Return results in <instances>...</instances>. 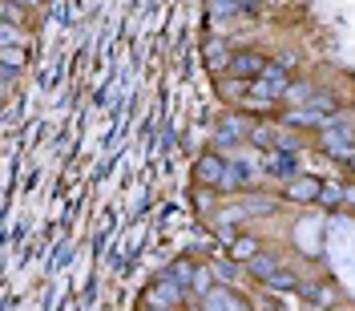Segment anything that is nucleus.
Masks as SVG:
<instances>
[{
  "instance_id": "27",
  "label": "nucleus",
  "mask_w": 355,
  "mask_h": 311,
  "mask_svg": "<svg viewBox=\"0 0 355 311\" xmlns=\"http://www.w3.org/2000/svg\"><path fill=\"white\" fill-rule=\"evenodd\" d=\"M61 311H77V303H73V299H65V308H61Z\"/></svg>"
},
{
  "instance_id": "12",
  "label": "nucleus",
  "mask_w": 355,
  "mask_h": 311,
  "mask_svg": "<svg viewBox=\"0 0 355 311\" xmlns=\"http://www.w3.org/2000/svg\"><path fill=\"white\" fill-rule=\"evenodd\" d=\"M279 255H254V259H250V263H246V271H250V275H254V279H270V275H275V271H279Z\"/></svg>"
},
{
  "instance_id": "3",
  "label": "nucleus",
  "mask_w": 355,
  "mask_h": 311,
  "mask_svg": "<svg viewBox=\"0 0 355 311\" xmlns=\"http://www.w3.org/2000/svg\"><path fill=\"white\" fill-rule=\"evenodd\" d=\"M146 303H154V308H178L182 303V283L162 271L154 283H150V291H146Z\"/></svg>"
},
{
  "instance_id": "2",
  "label": "nucleus",
  "mask_w": 355,
  "mask_h": 311,
  "mask_svg": "<svg viewBox=\"0 0 355 311\" xmlns=\"http://www.w3.org/2000/svg\"><path fill=\"white\" fill-rule=\"evenodd\" d=\"M266 61L263 53H254V49H239L234 57H230V77H239V81H259L266 73Z\"/></svg>"
},
{
  "instance_id": "22",
  "label": "nucleus",
  "mask_w": 355,
  "mask_h": 311,
  "mask_svg": "<svg viewBox=\"0 0 355 311\" xmlns=\"http://www.w3.org/2000/svg\"><path fill=\"white\" fill-rule=\"evenodd\" d=\"M323 206H339V202H347V190L343 186H323Z\"/></svg>"
},
{
  "instance_id": "11",
  "label": "nucleus",
  "mask_w": 355,
  "mask_h": 311,
  "mask_svg": "<svg viewBox=\"0 0 355 311\" xmlns=\"http://www.w3.org/2000/svg\"><path fill=\"white\" fill-rule=\"evenodd\" d=\"M243 210H246V219H270V215L279 210V202L259 199V194H246V199H243Z\"/></svg>"
},
{
  "instance_id": "13",
  "label": "nucleus",
  "mask_w": 355,
  "mask_h": 311,
  "mask_svg": "<svg viewBox=\"0 0 355 311\" xmlns=\"http://www.w3.org/2000/svg\"><path fill=\"white\" fill-rule=\"evenodd\" d=\"M226 251H230V259H239V263H250V259L259 255V243H254L250 235H239V239L226 246Z\"/></svg>"
},
{
  "instance_id": "19",
  "label": "nucleus",
  "mask_w": 355,
  "mask_h": 311,
  "mask_svg": "<svg viewBox=\"0 0 355 311\" xmlns=\"http://www.w3.org/2000/svg\"><path fill=\"white\" fill-rule=\"evenodd\" d=\"M299 295L307 299L311 308H323V303H327V287H319V283H303V287H299Z\"/></svg>"
},
{
  "instance_id": "9",
  "label": "nucleus",
  "mask_w": 355,
  "mask_h": 311,
  "mask_svg": "<svg viewBox=\"0 0 355 311\" xmlns=\"http://www.w3.org/2000/svg\"><path fill=\"white\" fill-rule=\"evenodd\" d=\"M202 311H250V308H246V303H239V299H234L226 287H214L206 299H202Z\"/></svg>"
},
{
  "instance_id": "6",
  "label": "nucleus",
  "mask_w": 355,
  "mask_h": 311,
  "mask_svg": "<svg viewBox=\"0 0 355 311\" xmlns=\"http://www.w3.org/2000/svg\"><path fill=\"white\" fill-rule=\"evenodd\" d=\"M287 199L291 202H319L323 199V182H319V178H291L287 182Z\"/></svg>"
},
{
  "instance_id": "28",
  "label": "nucleus",
  "mask_w": 355,
  "mask_h": 311,
  "mask_svg": "<svg viewBox=\"0 0 355 311\" xmlns=\"http://www.w3.org/2000/svg\"><path fill=\"white\" fill-rule=\"evenodd\" d=\"M17 4H24V8H33V4H41V0H17Z\"/></svg>"
},
{
  "instance_id": "17",
  "label": "nucleus",
  "mask_w": 355,
  "mask_h": 311,
  "mask_svg": "<svg viewBox=\"0 0 355 311\" xmlns=\"http://www.w3.org/2000/svg\"><path fill=\"white\" fill-rule=\"evenodd\" d=\"M210 267H214V275H218V279H234V275H239V259H230V251H218Z\"/></svg>"
},
{
  "instance_id": "1",
  "label": "nucleus",
  "mask_w": 355,
  "mask_h": 311,
  "mask_svg": "<svg viewBox=\"0 0 355 311\" xmlns=\"http://www.w3.org/2000/svg\"><path fill=\"white\" fill-rule=\"evenodd\" d=\"M254 174H259V166H254V162L230 158V166H226V174H222L218 190H226V194H243V190L254 186Z\"/></svg>"
},
{
  "instance_id": "18",
  "label": "nucleus",
  "mask_w": 355,
  "mask_h": 311,
  "mask_svg": "<svg viewBox=\"0 0 355 311\" xmlns=\"http://www.w3.org/2000/svg\"><path fill=\"white\" fill-rule=\"evenodd\" d=\"M210 291H214V267H210V271H206V267H198V275H194V295H202V299H206Z\"/></svg>"
},
{
  "instance_id": "23",
  "label": "nucleus",
  "mask_w": 355,
  "mask_h": 311,
  "mask_svg": "<svg viewBox=\"0 0 355 311\" xmlns=\"http://www.w3.org/2000/svg\"><path fill=\"white\" fill-rule=\"evenodd\" d=\"M287 97H291V101H303V106H307L311 97H315V89H311V85H291Z\"/></svg>"
},
{
  "instance_id": "14",
  "label": "nucleus",
  "mask_w": 355,
  "mask_h": 311,
  "mask_svg": "<svg viewBox=\"0 0 355 311\" xmlns=\"http://www.w3.org/2000/svg\"><path fill=\"white\" fill-rule=\"evenodd\" d=\"M166 275H170V279H178L182 287H190V283H194V275H198V267L190 263V259H174V263L166 267Z\"/></svg>"
},
{
  "instance_id": "15",
  "label": "nucleus",
  "mask_w": 355,
  "mask_h": 311,
  "mask_svg": "<svg viewBox=\"0 0 355 311\" xmlns=\"http://www.w3.org/2000/svg\"><path fill=\"white\" fill-rule=\"evenodd\" d=\"M202 53H206V61H210L214 69H230V57H234V53H230L226 44H218L214 37L206 41V49H202Z\"/></svg>"
},
{
  "instance_id": "20",
  "label": "nucleus",
  "mask_w": 355,
  "mask_h": 311,
  "mask_svg": "<svg viewBox=\"0 0 355 311\" xmlns=\"http://www.w3.org/2000/svg\"><path fill=\"white\" fill-rule=\"evenodd\" d=\"M24 61H28V53L21 44H4V69H21Z\"/></svg>"
},
{
  "instance_id": "7",
  "label": "nucleus",
  "mask_w": 355,
  "mask_h": 311,
  "mask_svg": "<svg viewBox=\"0 0 355 311\" xmlns=\"http://www.w3.org/2000/svg\"><path fill=\"white\" fill-rule=\"evenodd\" d=\"M250 137V130H246L243 117H230V121H222L218 130H214V146H222V150H234L239 142H246Z\"/></svg>"
},
{
  "instance_id": "26",
  "label": "nucleus",
  "mask_w": 355,
  "mask_h": 311,
  "mask_svg": "<svg viewBox=\"0 0 355 311\" xmlns=\"http://www.w3.org/2000/svg\"><path fill=\"white\" fill-rule=\"evenodd\" d=\"M259 4H263V0H239V8H243V12H250V8H259Z\"/></svg>"
},
{
  "instance_id": "21",
  "label": "nucleus",
  "mask_w": 355,
  "mask_h": 311,
  "mask_svg": "<svg viewBox=\"0 0 355 311\" xmlns=\"http://www.w3.org/2000/svg\"><path fill=\"white\" fill-rule=\"evenodd\" d=\"M0 8H4V24H21L24 21V4H17V0H4Z\"/></svg>"
},
{
  "instance_id": "25",
  "label": "nucleus",
  "mask_w": 355,
  "mask_h": 311,
  "mask_svg": "<svg viewBox=\"0 0 355 311\" xmlns=\"http://www.w3.org/2000/svg\"><path fill=\"white\" fill-rule=\"evenodd\" d=\"M218 239H222V243H226V246H230V243H234V239H239V235H234L230 226H222V222H218Z\"/></svg>"
},
{
  "instance_id": "8",
  "label": "nucleus",
  "mask_w": 355,
  "mask_h": 311,
  "mask_svg": "<svg viewBox=\"0 0 355 311\" xmlns=\"http://www.w3.org/2000/svg\"><path fill=\"white\" fill-rule=\"evenodd\" d=\"M331 117L323 110H315V106H299V110H287V117H283V126H327Z\"/></svg>"
},
{
  "instance_id": "16",
  "label": "nucleus",
  "mask_w": 355,
  "mask_h": 311,
  "mask_svg": "<svg viewBox=\"0 0 355 311\" xmlns=\"http://www.w3.org/2000/svg\"><path fill=\"white\" fill-rule=\"evenodd\" d=\"M266 287H270V291H299L303 283H299V275H295V271H283V267H279V271L266 279Z\"/></svg>"
},
{
  "instance_id": "4",
  "label": "nucleus",
  "mask_w": 355,
  "mask_h": 311,
  "mask_svg": "<svg viewBox=\"0 0 355 311\" xmlns=\"http://www.w3.org/2000/svg\"><path fill=\"white\" fill-rule=\"evenodd\" d=\"M266 170H270L275 178H283V182L299 178V162H295V150H283V146L266 150Z\"/></svg>"
},
{
  "instance_id": "5",
  "label": "nucleus",
  "mask_w": 355,
  "mask_h": 311,
  "mask_svg": "<svg viewBox=\"0 0 355 311\" xmlns=\"http://www.w3.org/2000/svg\"><path fill=\"white\" fill-rule=\"evenodd\" d=\"M226 166H230V158H218V154H202L198 166H194V178L206 182V186H218L222 174H226Z\"/></svg>"
},
{
  "instance_id": "10",
  "label": "nucleus",
  "mask_w": 355,
  "mask_h": 311,
  "mask_svg": "<svg viewBox=\"0 0 355 311\" xmlns=\"http://www.w3.org/2000/svg\"><path fill=\"white\" fill-rule=\"evenodd\" d=\"M323 150L335 158V162H355V137H331V133H319Z\"/></svg>"
},
{
  "instance_id": "24",
  "label": "nucleus",
  "mask_w": 355,
  "mask_h": 311,
  "mask_svg": "<svg viewBox=\"0 0 355 311\" xmlns=\"http://www.w3.org/2000/svg\"><path fill=\"white\" fill-rule=\"evenodd\" d=\"M210 12H243L239 0H210Z\"/></svg>"
},
{
  "instance_id": "29",
  "label": "nucleus",
  "mask_w": 355,
  "mask_h": 311,
  "mask_svg": "<svg viewBox=\"0 0 355 311\" xmlns=\"http://www.w3.org/2000/svg\"><path fill=\"white\" fill-rule=\"evenodd\" d=\"M146 311H174V308H154V303H146Z\"/></svg>"
}]
</instances>
